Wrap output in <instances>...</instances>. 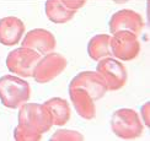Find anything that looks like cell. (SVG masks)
I'll list each match as a JSON object with an SVG mask.
<instances>
[{
    "label": "cell",
    "mask_w": 150,
    "mask_h": 141,
    "mask_svg": "<svg viewBox=\"0 0 150 141\" xmlns=\"http://www.w3.org/2000/svg\"><path fill=\"white\" fill-rule=\"evenodd\" d=\"M51 140H62V141H68V140H84V136L81 135L79 131H74V130H65V129H62V130L55 131L54 135L51 137Z\"/></svg>",
    "instance_id": "cell-17"
},
{
    "label": "cell",
    "mask_w": 150,
    "mask_h": 141,
    "mask_svg": "<svg viewBox=\"0 0 150 141\" xmlns=\"http://www.w3.org/2000/svg\"><path fill=\"white\" fill-rule=\"evenodd\" d=\"M111 129L116 136L124 140H133L142 135L143 124L139 114L134 109L122 108L116 110L112 115Z\"/></svg>",
    "instance_id": "cell-3"
},
{
    "label": "cell",
    "mask_w": 150,
    "mask_h": 141,
    "mask_svg": "<svg viewBox=\"0 0 150 141\" xmlns=\"http://www.w3.org/2000/svg\"><path fill=\"white\" fill-rule=\"evenodd\" d=\"M111 37V54L118 60H133L138 57L140 52V43L138 36L130 31H117Z\"/></svg>",
    "instance_id": "cell-6"
},
{
    "label": "cell",
    "mask_w": 150,
    "mask_h": 141,
    "mask_svg": "<svg viewBox=\"0 0 150 141\" xmlns=\"http://www.w3.org/2000/svg\"><path fill=\"white\" fill-rule=\"evenodd\" d=\"M69 87H81L86 90L93 101L101 100L107 92L105 81L97 71H81L71 80Z\"/></svg>",
    "instance_id": "cell-8"
},
{
    "label": "cell",
    "mask_w": 150,
    "mask_h": 141,
    "mask_svg": "<svg viewBox=\"0 0 150 141\" xmlns=\"http://www.w3.org/2000/svg\"><path fill=\"white\" fill-rule=\"evenodd\" d=\"M68 9H71L74 11H78L80 8H83L86 0H60Z\"/></svg>",
    "instance_id": "cell-18"
},
{
    "label": "cell",
    "mask_w": 150,
    "mask_h": 141,
    "mask_svg": "<svg viewBox=\"0 0 150 141\" xmlns=\"http://www.w3.org/2000/svg\"><path fill=\"white\" fill-rule=\"evenodd\" d=\"M68 65V60L59 53H47L43 58H40L36 64L32 77L38 83H47L64 71Z\"/></svg>",
    "instance_id": "cell-7"
},
{
    "label": "cell",
    "mask_w": 150,
    "mask_h": 141,
    "mask_svg": "<svg viewBox=\"0 0 150 141\" xmlns=\"http://www.w3.org/2000/svg\"><path fill=\"white\" fill-rule=\"evenodd\" d=\"M45 106L52 114L53 125H64L70 119V107L69 103L64 98L53 97L51 100L46 101Z\"/></svg>",
    "instance_id": "cell-13"
},
{
    "label": "cell",
    "mask_w": 150,
    "mask_h": 141,
    "mask_svg": "<svg viewBox=\"0 0 150 141\" xmlns=\"http://www.w3.org/2000/svg\"><path fill=\"white\" fill-rule=\"evenodd\" d=\"M148 106H149V102L145 103V106L143 107V113H144L143 115H144V121H145V124L149 126V125H150V124H149V109H148V112H146V107H148Z\"/></svg>",
    "instance_id": "cell-19"
},
{
    "label": "cell",
    "mask_w": 150,
    "mask_h": 141,
    "mask_svg": "<svg viewBox=\"0 0 150 141\" xmlns=\"http://www.w3.org/2000/svg\"><path fill=\"white\" fill-rule=\"evenodd\" d=\"M14 137L17 141H37V140H41L42 134L30 131V130H27V129L17 125L15 128V130H14Z\"/></svg>",
    "instance_id": "cell-16"
},
{
    "label": "cell",
    "mask_w": 150,
    "mask_h": 141,
    "mask_svg": "<svg viewBox=\"0 0 150 141\" xmlns=\"http://www.w3.org/2000/svg\"><path fill=\"white\" fill-rule=\"evenodd\" d=\"M111 36L108 34H97L93 36L87 44V53L92 60L98 61L100 59L110 57L111 54Z\"/></svg>",
    "instance_id": "cell-15"
},
{
    "label": "cell",
    "mask_w": 150,
    "mask_h": 141,
    "mask_svg": "<svg viewBox=\"0 0 150 141\" xmlns=\"http://www.w3.org/2000/svg\"><path fill=\"white\" fill-rule=\"evenodd\" d=\"M57 46V41L52 32L45 28H35L25 36L22 39V47L31 48L40 54H47L53 52Z\"/></svg>",
    "instance_id": "cell-10"
},
{
    "label": "cell",
    "mask_w": 150,
    "mask_h": 141,
    "mask_svg": "<svg viewBox=\"0 0 150 141\" xmlns=\"http://www.w3.org/2000/svg\"><path fill=\"white\" fill-rule=\"evenodd\" d=\"M98 75L102 77L107 91L121 90L127 83L128 71L118 59L106 57L98 60L96 67Z\"/></svg>",
    "instance_id": "cell-5"
},
{
    "label": "cell",
    "mask_w": 150,
    "mask_h": 141,
    "mask_svg": "<svg viewBox=\"0 0 150 141\" xmlns=\"http://www.w3.org/2000/svg\"><path fill=\"white\" fill-rule=\"evenodd\" d=\"M25 33V23L15 16L0 18V43L3 46L17 44Z\"/></svg>",
    "instance_id": "cell-11"
},
{
    "label": "cell",
    "mask_w": 150,
    "mask_h": 141,
    "mask_svg": "<svg viewBox=\"0 0 150 141\" xmlns=\"http://www.w3.org/2000/svg\"><path fill=\"white\" fill-rule=\"evenodd\" d=\"M75 12L68 9L60 0H47L46 1V15L54 23H65L74 17Z\"/></svg>",
    "instance_id": "cell-14"
},
{
    "label": "cell",
    "mask_w": 150,
    "mask_h": 141,
    "mask_svg": "<svg viewBox=\"0 0 150 141\" xmlns=\"http://www.w3.org/2000/svg\"><path fill=\"white\" fill-rule=\"evenodd\" d=\"M18 125L37 134L47 133L53 125L52 114L45 104L23 103L18 113Z\"/></svg>",
    "instance_id": "cell-2"
},
{
    "label": "cell",
    "mask_w": 150,
    "mask_h": 141,
    "mask_svg": "<svg viewBox=\"0 0 150 141\" xmlns=\"http://www.w3.org/2000/svg\"><path fill=\"white\" fill-rule=\"evenodd\" d=\"M69 96L76 113L84 119H93L96 116L95 101L89 92L81 87H69Z\"/></svg>",
    "instance_id": "cell-12"
},
{
    "label": "cell",
    "mask_w": 150,
    "mask_h": 141,
    "mask_svg": "<svg viewBox=\"0 0 150 141\" xmlns=\"http://www.w3.org/2000/svg\"><path fill=\"white\" fill-rule=\"evenodd\" d=\"M111 33H115L117 31H130L135 34H139L140 31L144 27V21L142 16L134 10L123 9L115 12L112 15L111 20L108 22Z\"/></svg>",
    "instance_id": "cell-9"
},
{
    "label": "cell",
    "mask_w": 150,
    "mask_h": 141,
    "mask_svg": "<svg viewBox=\"0 0 150 141\" xmlns=\"http://www.w3.org/2000/svg\"><path fill=\"white\" fill-rule=\"evenodd\" d=\"M31 97V87L20 76L4 75L0 77V101L6 108L16 109Z\"/></svg>",
    "instance_id": "cell-1"
},
{
    "label": "cell",
    "mask_w": 150,
    "mask_h": 141,
    "mask_svg": "<svg viewBox=\"0 0 150 141\" xmlns=\"http://www.w3.org/2000/svg\"><path fill=\"white\" fill-rule=\"evenodd\" d=\"M40 58L41 55L38 52L27 47H20L8 54L6 67L10 72L18 75L20 77H30L32 76L33 69Z\"/></svg>",
    "instance_id": "cell-4"
}]
</instances>
